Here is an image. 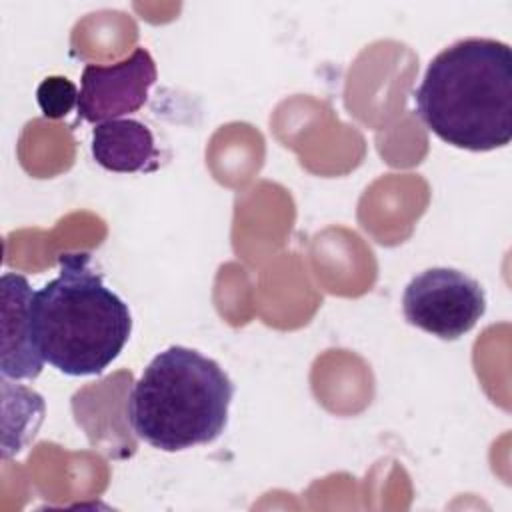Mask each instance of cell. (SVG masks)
Instances as JSON below:
<instances>
[{"instance_id": "obj_1", "label": "cell", "mask_w": 512, "mask_h": 512, "mask_svg": "<svg viewBox=\"0 0 512 512\" xmlns=\"http://www.w3.org/2000/svg\"><path fill=\"white\" fill-rule=\"evenodd\" d=\"M424 126L454 148L488 152L512 140V50L464 38L438 52L414 90Z\"/></svg>"}, {"instance_id": "obj_4", "label": "cell", "mask_w": 512, "mask_h": 512, "mask_svg": "<svg viewBox=\"0 0 512 512\" xmlns=\"http://www.w3.org/2000/svg\"><path fill=\"white\" fill-rule=\"evenodd\" d=\"M408 324L442 340L470 332L486 312L478 280L454 268H428L414 276L402 294Z\"/></svg>"}, {"instance_id": "obj_8", "label": "cell", "mask_w": 512, "mask_h": 512, "mask_svg": "<svg viewBox=\"0 0 512 512\" xmlns=\"http://www.w3.org/2000/svg\"><path fill=\"white\" fill-rule=\"evenodd\" d=\"M78 96L80 92L74 82L64 76H48L36 90V100L42 114L52 120L64 118L68 112H72V108L78 106Z\"/></svg>"}, {"instance_id": "obj_7", "label": "cell", "mask_w": 512, "mask_h": 512, "mask_svg": "<svg viewBox=\"0 0 512 512\" xmlns=\"http://www.w3.org/2000/svg\"><path fill=\"white\" fill-rule=\"evenodd\" d=\"M92 156L110 172H154L160 152L148 126L132 118L96 124L92 130Z\"/></svg>"}, {"instance_id": "obj_2", "label": "cell", "mask_w": 512, "mask_h": 512, "mask_svg": "<svg viewBox=\"0 0 512 512\" xmlns=\"http://www.w3.org/2000/svg\"><path fill=\"white\" fill-rule=\"evenodd\" d=\"M88 252L60 254L58 276L32 294L30 332L44 362L68 376H98L124 350L132 316Z\"/></svg>"}, {"instance_id": "obj_6", "label": "cell", "mask_w": 512, "mask_h": 512, "mask_svg": "<svg viewBox=\"0 0 512 512\" xmlns=\"http://www.w3.org/2000/svg\"><path fill=\"white\" fill-rule=\"evenodd\" d=\"M2 292V378L34 380L40 376L44 360L38 354L30 332L32 288L28 278L6 272L0 280Z\"/></svg>"}, {"instance_id": "obj_3", "label": "cell", "mask_w": 512, "mask_h": 512, "mask_svg": "<svg viewBox=\"0 0 512 512\" xmlns=\"http://www.w3.org/2000/svg\"><path fill=\"white\" fill-rule=\"evenodd\" d=\"M234 384L222 366L186 346L156 354L128 396L132 432L164 452L214 442L228 424Z\"/></svg>"}, {"instance_id": "obj_5", "label": "cell", "mask_w": 512, "mask_h": 512, "mask_svg": "<svg viewBox=\"0 0 512 512\" xmlns=\"http://www.w3.org/2000/svg\"><path fill=\"white\" fill-rule=\"evenodd\" d=\"M156 76V62L142 46L110 66L86 64L76 106L78 120L102 124L138 112L146 104Z\"/></svg>"}]
</instances>
